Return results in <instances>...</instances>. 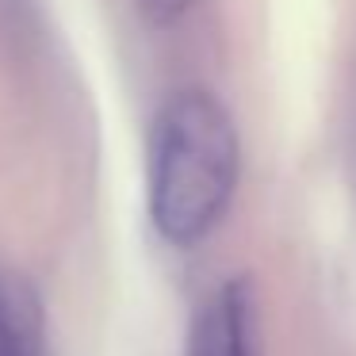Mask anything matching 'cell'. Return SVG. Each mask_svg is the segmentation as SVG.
<instances>
[{"mask_svg":"<svg viewBox=\"0 0 356 356\" xmlns=\"http://www.w3.org/2000/svg\"><path fill=\"white\" fill-rule=\"evenodd\" d=\"M241 177V138L211 88H180L161 104L146 154L149 222L169 245L192 249L222 222Z\"/></svg>","mask_w":356,"mask_h":356,"instance_id":"6da1fadb","label":"cell"},{"mask_svg":"<svg viewBox=\"0 0 356 356\" xmlns=\"http://www.w3.org/2000/svg\"><path fill=\"white\" fill-rule=\"evenodd\" d=\"M184 356H261L257 302L245 276H234L207 299L192 322Z\"/></svg>","mask_w":356,"mask_h":356,"instance_id":"7a4b0ae2","label":"cell"},{"mask_svg":"<svg viewBox=\"0 0 356 356\" xmlns=\"http://www.w3.org/2000/svg\"><path fill=\"white\" fill-rule=\"evenodd\" d=\"M0 356H50L47 307L31 280L0 268Z\"/></svg>","mask_w":356,"mask_h":356,"instance_id":"3957f363","label":"cell"},{"mask_svg":"<svg viewBox=\"0 0 356 356\" xmlns=\"http://www.w3.org/2000/svg\"><path fill=\"white\" fill-rule=\"evenodd\" d=\"M195 4H200V0H138V12L149 27L165 31V27H177Z\"/></svg>","mask_w":356,"mask_h":356,"instance_id":"277c9868","label":"cell"}]
</instances>
